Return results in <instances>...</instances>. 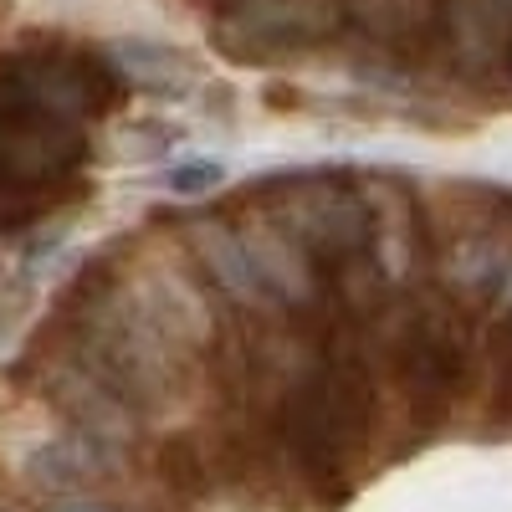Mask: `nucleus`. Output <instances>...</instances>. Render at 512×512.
<instances>
[{
  "label": "nucleus",
  "mask_w": 512,
  "mask_h": 512,
  "mask_svg": "<svg viewBox=\"0 0 512 512\" xmlns=\"http://www.w3.org/2000/svg\"><path fill=\"white\" fill-rule=\"evenodd\" d=\"M82 159H88V139L72 118H52L16 98L0 103V190L41 200L47 185H67Z\"/></svg>",
  "instance_id": "nucleus-1"
},
{
  "label": "nucleus",
  "mask_w": 512,
  "mask_h": 512,
  "mask_svg": "<svg viewBox=\"0 0 512 512\" xmlns=\"http://www.w3.org/2000/svg\"><path fill=\"white\" fill-rule=\"evenodd\" d=\"M6 98L41 108L52 118H82L103 113L118 98V72L113 62L93 52H41V57H11L6 67Z\"/></svg>",
  "instance_id": "nucleus-2"
},
{
  "label": "nucleus",
  "mask_w": 512,
  "mask_h": 512,
  "mask_svg": "<svg viewBox=\"0 0 512 512\" xmlns=\"http://www.w3.org/2000/svg\"><path fill=\"white\" fill-rule=\"evenodd\" d=\"M113 72H118V82H134V88L164 93V98L185 93L195 82V67L180 52L149 47V41H123V47H113Z\"/></svg>",
  "instance_id": "nucleus-3"
},
{
  "label": "nucleus",
  "mask_w": 512,
  "mask_h": 512,
  "mask_svg": "<svg viewBox=\"0 0 512 512\" xmlns=\"http://www.w3.org/2000/svg\"><path fill=\"white\" fill-rule=\"evenodd\" d=\"M93 451L88 446H47L36 461H31V477L41 482V487H77V482H88L93 477Z\"/></svg>",
  "instance_id": "nucleus-4"
},
{
  "label": "nucleus",
  "mask_w": 512,
  "mask_h": 512,
  "mask_svg": "<svg viewBox=\"0 0 512 512\" xmlns=\"http://www.w3.org/2000/svg\"><path fill=\"white\" fill-rule=\"evenodd\" d=\"M169 185L175 190H210V185H221V164H185V169H175V175H169Z\"/></svg>",
  "instance_id": "nucleus-5"
},
{
  "label": "nucleus",
  "mask_w": 512,
  "mask_h": 512,
  "mask_svg": "<svg viewBox=\"0 0 512 512\" xmlns=\"http://www.w3.org/2000/svg\"><path fill=\"white\" fill-rule=\"evenodd\" d=\"M52 512H118V507H103V502H67V507H52Z\"/></svg>",
  "instance_id": "nucleus-6"
}]
</instances>
